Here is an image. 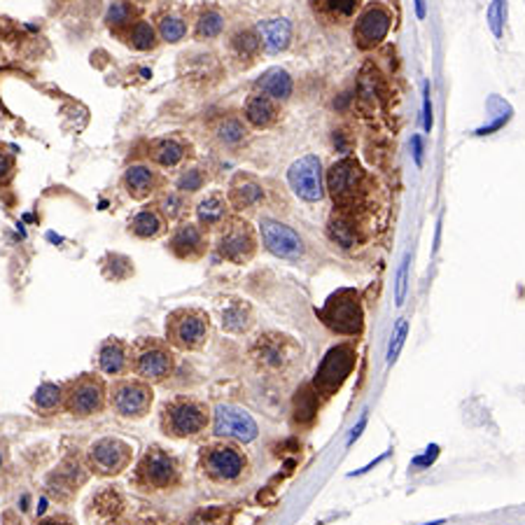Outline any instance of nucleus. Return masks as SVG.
Segmentation results:
<instances>
[{
	"label": "nucleus",
	"instance_id": "nucleus-1",
	"mask_svg": "<svg viewBox=\"0 0 525 525\" xmlns=\"http://www.w3.org/2000/svg\"><path fill=\"white\" fill-rule=\"evenodd\" d=\"M211 422L208 406L192 397H175L162 409V428L168 437L192 439L206 432Z\"/></svg>",
	"mask_w": 525,
	"mask_h": 525
},
{
	"label": "nucleus",
	"instance_id": "nucleus-2",
	"mask_svg": "<svg viewBox=\"0 0 525 525\" xmlns=\"http://www.w3.org/2000/svg\"><path fill=\"white\" fill-rule=\"evenodd\" d=\"M211 339V318L201 309H175L166 318V343L178 351H201Z\"/></svg>",
	"mask_w": 525,
	"mask_h": 525
},
{
	"label": "nucleus",
	"instance_id": "nucleus-3",
	"mask_svg": "<svg viewBox=\"0 0 525 525\" xmlns=\"http://www.w3.org/2000/svg\"><path fill=\"white\" fill-rule=\"evenodd\" d=\"M131 369H134L135 379L145 381L154 385L166 381L173 374L175 358L173 351L166 342L159 339H143L131 348Z\"/></svg>",
	"mask_w": 525,
	"mask_h": 525
},
{
	"label": "nucleus",
	"instance_id": "nucleus-4",
	"mask_svg": "<svg viewBox=\"0 0 525 525\" xmlns=\"http://www.w3.org/2000/svg\"><path fill=\"white\" fill-rule=\"evenodd\" d=\"M108 404V391L98 374H82L64 385V409L77 418L101 413Z\"/></svg>",
	"mask_w": 525,
	"mask_h": 525
},
{
	"label": "nucleus",
	"instance_id": "nucleus-5",
	"mask_svg": "<svg viewBox=\"0 0 525 525\" xmlns=\"http://www.w3.org/2000/svg\"><path fill=\"white\" fill-rule=\"evenodd\" d=\"M201 470L211 481L233 483L239 481L248 470V458L243 451L232 441L213 444L201 453Z\"/></svg>",
	"mask_w": 525,
	"mask_h": 525
},
{
	"label": "nucleus",
	"instance_id": "nucleus-6",
	"mask_svg": "<svg viewBox=\"0 0 525 525\" xmlns=\"http://www.w3.org/2000/svg\"><path fill=\"white\" fill-rule=\"evenodd\" d=\"M217 255L223 257L224 262H232V264H245L255 257L257 253V236L255 229L250 227L245 220L239 217H229L227 223L220 227L215 241Z\"/></svg>",
	"mask_w": 525,
	"mask_h": 525
},
{
	"label": "nucleus",
	"instance_id": "nucleus-7",
	"mask_svg": "<svg viewBox=\"0 0 525 525\" xmlns=\"http://www.w3.org/2000/svg\"><path fill=\"white\" fill-rule=\"evenodd\" d=\"M320 318L330 330L355 336L362 330V303L355 290H339L320 309Z\"/></svg>",
	"mask_w": 525,
	"mask_h": 525
},
{
	"label": "nucleus",
	"instance_id": "nucleus-8",
	"mask_svg": "<svg viewBox=\"0 0 525 525\" xmlns=\"http://www.w3.org/2000/svg\"><path fill=\"white\" fill-rule=\"evenodd\" d=\"M108 401L117 416L138 421L150 413L154 392H152V385L141 379H120L110 388Z\"/></svg>",
	"mask_w": 525,
	"mask_h": 525
},
{
	"label": "nucleus",
	"instance_id": "nucleus-9",
	"mask_svg": "<svg viewBox=\"0 0 525 525\" xmlns=\"http://www.w3.org/2000/svg\"><path fill=\"white\" fill-rule=\"evenodd\" d=\"M135 477H138L141 486L152 488V490H163V488L178 486L180 465L168 451L152 446L135 467Z\"/></svg>",
	"mask_w": 525,
	"mask_h": 525
},
{
	"label": "nucleus",
	"instance_id": "nucleus-10",
	"mask_svg": "<svg viewBox=\"0 0 525 525\" xmlns=\"http://www.w3.org/2000/svg\"><path fill=\"white\" fill-rule=\"evenodd\" d=\"M213 434L224 441H239V444H250L255 441L260 428L257 421L250 416L245 409L236 404H217L213 409Z\"/></svg>",
	"mask_w": 525,
	"mask_h": 525
},
{
	"label": "nucleus",
	"instance_id": "nucleus-11",
	"mask_svg": "<svg viewBox=\"0 0 525 525\" xmlns=\"http://www.w3.org/2000/svg\"><path fill=\"white\" fill-rule=\"evenodd\" d=\"M352 367H355V351L348 343L332 348L325 355V360L320 362L318 371H315V391L322 392L325 397L334 395L342 388L343 381L351 376Z\"/></svg>",
	"mask_w": 525,
	"mask_h": 525
},
{
	"label": "nucleus",
	"instance_id": "nucleus-12",
	"mask_svg": "<svg viewBox=\"0 0 525 525\" xmlns=\"http://www.w3.org/2000/svg\"><path fill=\"white\" fill-rule=\"evenodd\" d=\"M364 171L352 157H343L330 166L325 175V190H330L332 199L342 206H348L362 192Z\"/></svg>",
	"mask_w": 525,
	"mask_h": 525
},
{
	"label": "nucleus",
	"instance_id": "nucleus-13",
	"mask_svg": "<svg viewBox=\"0 0 525 525\" xmlns=\"http://www.w3.org/2000/svg\"><path fill=\"white\" fill-rule=\"evenodd\" d=\"M287 183L299 199L309 201V203H315L325 196V173L315 154L297 159L287 171Z\"/></svg>",
	"mask_w": 525,
	"mask_h": 525
},
{
	"label": "nucleus",
	"instance_id": "nucleus-14",
	"mask_svg": "<svg viewBox=\"0 0 525 525\" xmlns=\"http://www.w3.org/2000/svg\"><path fill=\"white\" fill-rule=\"evenodd\" d=\"M260 236L264 248L278 260L297 262L303 255V241L292 227L285 223H278L273 217H262L260 220Z\"/></svg>",
	"mask_w": 525,
	"mask_h": 525
},
{
	"label": "nucleus",
	"instance_id": "nucleus-15",
	"mask_svg": "<svg viewBox=\"0 0 525 525\" xmlns=\"http://www.w3.org/2000/svg\"><path fill=\"white\" fill-rule=\"evenodd\" d=\"M297 343L285 334H276V332H269V334L260 336L253 346V358L266 371H285L290 364L297 360Z\"/></svg>",
	"mask_w": 525,
	"mask_h": 525
},
{
	"label": "nucleus",
	"instance_id": "nucleus-16",
	"mask_svg": "<svg viewBox=\"0 0 525 525\" xmlns=\"http://www.w3.org/2000/svg\"><path fill=\"white\" fill-rule=\"evenodd\" d=\"M131 455H134V449L126 441L105 437L89 446V465L96 474L114 477V474H122L131 465Z\"/></svg>",
	"mask_w": 525,
	"mask_h": 525
},
{
	"label": "nucleus",
	"instance_id": "nucleus-17",
	"mask_svg": "<svg viewBox=\"0 0 525 525\" xmlns=\"http://www.w3.org/2000/svg\"><path fill=\"white\" fill-rule=\"evenodd\" d=\"M392 26V12L383 5H369L362 15L358 16L355 28H352V35H355V43L362 49H371L376 45H381L388 35Z\"/></svg>",
	"mask_w": 525,
	"mask_h": 525
},
{
	"label": "nucleus",
	"instance_id": "nucleus-18",
	"mask_svg": "<svg viewBox=\"0 0 525 525\" xmlns=\"http://www.w3.org/2000/svg\"><path fill=\"white\" fill-rule=\"evenodd\" d=\"M168 250L173 253L178 260L194 262L206 255L208 250V232L199 227L196 223H180L171 233Z\"/></svg>",
	"mask_w": 525,
	"mask_h": 525
},
{
	"label": "nucleus",
	"instance_id": "nucleus-19",
	"mask_svg": "<svg viewBox=\"0 0 525 525\" xmlns=\"http://www.w3.org/2000/svg\"><path fill=\"white\" fill-rule=\"evenodd\" d=\"M159 184L162 180H159L157 171H152L147 163H131L122 175V187L135 201L150 199L159 190Z\"/></svg>",
	"mask_w": 525,
	"mask_h": 525
},
{
	"label": "nucleus",
	"instance_id": "nucleus-20",
	"mask_svg": "<svg viewBox=\"0 0 525 525\" xmlns=\"http://www.w3.org/2000/svg\"><path fill=\"white\" fill-rule=\"evenodd\" d=\"M255 33L266 54H281L292 43V24L282 16L264 19V22L257 24Z\"/></svg>",
	"mask_w": 525,
	"mask_h": 525
},
{
	"label": "nucleus",
	"instance_id": "nucleus-21",
	"mask_svg": "<svg viewBox=\"0 0 525 525\" xmlns=\"http://www.w3.org/2000/svg\"><path fill=\"white\" fill-rule=\"evenodd\" d=\"M264 199V184L257 183L253 175H236L227 190V201L232 211H250V208L260 206Z\"/></svg>",
	"mask_w": 525,
	"mask_h": 525
},
{
	"label": "nucleus",
	"instance_id": "nucleus-22",
	"mask_svg": "<svg viewBox=\"0 0 525 525\" xmlns=\"http://www.w3.org/2000/svg\"><path fill=\"white\" fill-rule=\"evenodd\" d=\"M98 369L105 376H122L131 369V351L120 339H108L98 348Z\"/></svg>",
	"mask_w": 525,
	"mask_h": 525
},
{
	"label": "nucleus",
	"instance_id": "nucleus-23",
	"mask_svg": "<svg viewBox=\"0 0 525 525\" xmlns=\"http://www.w3.org/2000/svg\"><path fill=\"white\" fill-rule=\"evenodd\" d=\"M229 211H232V208H229L227 194H223V192H211V194H206L196 203V224L206 229V232L208 229L223 227L229 220Z\"/></svg>",
	"mask_w": 525,
	"mask_h": 525
},
{
	"label": "nucleus",
	"instance_id": "nucleus-24",
	"mask_svg": "<svg viewBox=\"0 0 525 525\" xmlns=\"http://www.w3.org/2000/svg\"><path fill=\"white\" fill-rule=\"evenodd\" d=\"M255 94H262V96H269L271 101H287L292 96L294 82L292 75L282 68H269L266 73H262L260 80L255 82Z\"/></svg>",
	"mask_w": 525,
	"mask_h": 525
},
{
	"label": "nucleus",
	"instance_id": "nucleus-25",
	"mask_svg": "<svg viewBox=\"0 0 525 525\" xmlns=\"http://www.w3.org/2000/svg\"><path fill=\"white\" fill-rule=\"evenodd\" d=\"M129 232L134 233L135 239L152 241L166 232V220H163L162 213L157 211V206H145L131 217Z\"/></svg>",
	"mask_w": 525,
	"mask_h": 525
},
{
	"label": "nucleus",
	"instance_id": "nucleus-26",
	"mask_svg": "<svg viewBox=\"0 0 525 525\" xmlns=\"http://www.w3.org/2000/svg\"><path fill=\"white\" fill-rule=\"evenodd\" d=\"M243 117L250 126L255 129H269L273 122L278 120V105L276 101H271L269 96H262V94H253V96L245 101Z\"/></svg>",
	"mask_w": 525,
	"mask_h": 525
},
{
	"label": "nucleus",
	"instance_id": "nucleus-27",
	"mask_svg": "<svg viewBox=\"0 0 525 525\" xmlns=\"http://www.w3.org/2000/svg\"><path fill=\"white\" fill-rule=\"evenodd\" d=\"M220 318H223L220 322H223L224 332L241 334V332H245L253 325V309L243 299H229L223 306V311H220Z\"/></svg>",
	"mask_w": 525,
	"mask_h": 525
},
{
	"label": "nucleus",
	"instance_id": "nucleus-28",
	"mask_svg": "<svg viewBox=\"0 0 525 525\" xmlns=\"http://www.w3.org/2000/svg\"><path fill=\"white\" fill-rule=\"evenodd\" d=\"M187 150L175 138H157L150 143V159L162 168H175L184 159Z\"/></svg>",
	"mask_w": 525,
	"mask_h": 525
},
{
	"label": "nucleus",
	"instance_id": "nucleus-29",
	"mask_svg": "<svg viewBox=\"0 0 525 525\" xmlns=\"http://www.w3.org/2000/svg\"><path fill=\"white\" fill-rule=\"evenodd\" d=\"M330 239L334 241L336 245L351 250V248H358L362 236H360L358 223H355L351 215H346V213H339V215L332 217Z\"/></svg>",
	"mask_w": 525,
	"mask_h": 525
},
{
	"label": "nucleus",
	"instance_id": "nucleus-30",
	"mask_svg": "<svg viewBox=\"0 0 525 525\" xmlns=\"http://www.w3.org/2000/svg\"><path fill=\"white\" fill-rule=\"evenodd\" d=\"M126 43L134 49H138V52H150V49L159 45V33L145 19H135L129 26V33H126Z\"/></svg>",
	"mask_w": 525,
	"mask_h": 525
},
{
	"label": "nucleus",
	"instance_id": "nucleus-31",
	"mask_svg": "<svg viewBox=\"0 0 525 525\" xmlns=\"http://www.w3.org/2000/svg\"><path fill=\"white\" fill-rule=\"evenodd\" d=\"M33 404L45 413L61 409L64 406V385L49 383V381L47 383H40L38 391L33 392Z\"/></svg>",
	"mask_w": 525,
	"mask_h": 525
},
{
	"label": "nucleus",
	"instance_id": "nucleus-32",
	"mask_svg": "<svg viewBox=\"0 0 525 525\" xmlns=\"http://www.w3.org/2000/svg\"><path fill=\"white\" fill-rule=\"evenodd\" d=\"M154 206H157V211L162 213L166 223H175V220H180V217L184 215V211H187V199H184V194H180L178 190L163 192Z\"/></svg>",
	"mask_w": 525,
	"mask_h": 525
},
{
	"label": "nucleus",
	"instance_id": "nucleus-33",
	"mask_svg": "<svg viewBox=\"0 0 525 525\" xmlns=\"http://www.w3.org/2000/svg\"><path fill=\"white\" fill-rule=\"evenodd\" d=\"M232 49L239 59L255 61L257 54H260L262 45L255 31H239L232 35Z\"/></svg>",
	"mask_w": 525,
	"mask_h": 525
},
{
	"label": "nucleus",
	"instance_id": "nucleus-34",
	"mask_svg": "<svg viewBox=\"0 0 525 525\" xmlns=\"http://www.w3.org/2000/svg\"><path fill=\"white\" fill-rule=\"evenodd\" d=\"M134 22H135V10L131 3H126V0H114V3H110L108 12H105V24H108L113 31L129 28Z\"/></svg>",
	"mask_w": 525,
	"mask_h": 525
},
{
	"label": "nucleus",
	"instance_id": "nucleus-35",
	"mask_svg": "<svg viewBox=\"0 0 525 525\" xmlns=\"http://www.w3.org/2000/svg\"><path fill=\"white\" fill-rule=\"evenodd\" d=\"M157 33L163 43L175 45L180 43V40H184V35H187V22H184L180 15H163L162 19H159Z\"/></svg>",
	"mask_w": 525,
	"mask_h": 525
},
{
	"label": "nucleus",
	"instance_id": "nucleus-36",
	"mask_svg": "<svg viewBox=\"0 0 525 525\" xmlns=\"http://www.w3.org/2000/svg\"><path fill=\"white\" fill-rule=\"evenodd\" d=\"M215 135L217 141L224 143V145H239V143L245 141L248 129H245V124L239 117H224V120H220V124H217Z\"/></svg>",
	"mask_w": 525,
	"mask_h": 525
},
{
	"label": "nucleus",
	"instance_id": "nucleus-37",
	"mask_svg": "<svg viewBox=\"0 0 525 525\" xmlns=\"http://www.w3.org/2000/svg\"><path fill=\"white\" fill-rule=\"evenodd\" d=\"M224 31V16L217 10H206L201 12V16L196 19V38L211 40L217 38L220 33Z\"/></svg>",
	"mask_w": 525,
	"mask_h": 525
},
{
	"label": "nucleus",
	"instance_id": "nucleus-38",
	"mask_svg": "<svg viewBox=\"0 0 525 525\" xmlns=\"http://www.w3.org/2000/svg\"><path fill=\"white\" fill-rule=\"evenodd\" d=\"M315 5H320V10L332 19H348L355 15L360 0H318Z\"/></svg>",
	"mask_w": 525,
	"mask_h": 525
},
{
	"label": "nucleus",
	"instance_id": "nucleus-39",
	"mask_svg": "<svg viewBox=\"0 0 525 525\" xmlns=\"http://www.w3.org/2000/svg\"><path fill=\"white\" fill-rule=\"evenodd\" d=\"M203 184H206V173H203L201 168H187V171H183V175L178 178L175 187H178L180 194L187 196L203 190Z\"/></svg>",
	"mask_w": 525,
	"mask_h": 525
},
{
	"label": "nucleus",
	"instance_id": "nucleus-40",
	"mask_svg": "<svg viewBox=\"0 0 525 525\" xmlns=\"http://www.w3.org/2000/svg\"><path fill=\"white\" fill-rule=\"evenodd\" d=\"M406 336H409V322L406 320H400V325L395 327V332H392V342H391V348H388V364H395L397 358H400L401 348H404L406 343Z\"/></svg>",
	"mask_w": 525,
	"mask_h": 525
},
{
	"label": "nucleus",
	"instance_id": "nucleus-41",
	"mask_svg": "<svg viewBox=\"0 0 525 525\" xmlns=\"http://www.w3.org/2000/svg\"><path fill=\"white\" fill-rule=\"evenodd\" d=\"M488 26L493 31L495 38H502L504 31V0H493L488 7Z\"/></svg>",
	"mask_w": 525,
	"mask_h": 525
},
{
	"label": "nucleus",
	"instance_id": "nucleus-42",
	"mask_svg": "<svg viewBox=\"0 0 525 525\" xmlns=\"http://www.w3.org/2000/svg\"><path fill=\"white\" fill-rule=\"evenodd\" d=\"M406 290H409V255L401 262L400 271H397V285H395V303L401 306L406 299Z\"/></svg>",
	"mask_w": 525,
	"mask_h": 525
},
{
	"label": "nucleus",
	"instance_id": "nucleus-43",
	"mask_svg": "<svg viewBox=\"0 0 525 525\" xmlns=\"http://www.w3.org/2000/svg\"><path fill=\"white\" fill-rule=\"evenodd\" d=\"M12 175H15V154L0 147V184L10 183Z\"/></svg>",
	"mask_w": 525,
	"mask_h": 525
},
{
	"label": "nucleus",
	"instance_id": "nucleus-44",
	"mask_svg": "<svg viewBox=\"0 0 525 525\" xmlns=\"http://www.w3.org/2000/svg\"><path fill=\"white\" fill-rule=\"evenodd\" d=\"M434 117H432V101H430V82L422 84V129L432 131Z\"/></svg>",
	"mask_w": 525,
	"mask_h": 525
},
{
	"label": "nucleus",
	"instance_id": "nucleus-45",
	"mask_svg": "<svg viewBox=\"0 0 525 525\" xmlns=\"http://www.w3.org/2000/svg\"><path fill=\"white\" fill-rule=\"evenodd\" d=\"M411 152H413V162L421 166L422 163V138L421 135H411Z\"/></svg>",
	"mask_w": 525,
	"mask_h": 525
},
{
	"label": "nucleus",
	"instance_id": "nucleus-46",
	"mask_svg": "<svg viewBox=\"0 0 525 525\" xmlns=\"http://www.w3.org/2000/svg\"><path fill=\"white\" fill-rule=\"evenodd\" d=\"M367 428V416H362L360 418V422L358 425H355V428H352V432H351V437H348V446L352 444V441H355V439L360 437V434H362V430Z\"/></svg>",
	"mask_w": 525,
	"mask_h": 525
},
{
	"label": "nucleus",
	"instance_id": "nucleus-47",
	"mask_svg": "<svg viewBox=\"0 0 525 525\" xmlns=\"http://www.w3.org/2000/svg\"><path fill=\"white\" fill-rule=\"evenodd\" d=\"M413 7H416L418 19H425V16H428V5H425V0H413Z\"/></svg>",
	"mask_w": 525,
	"mask_h": 525
},
{
	"label": "nucleus",
	"instance_id": "nucleus-48",
	"mask_svg": "<svg viewBox=\"0 0 525 525\" xmlns=\"http://www.w3.org/2000/svg\"><path fill=\"white\" fill-rule=\"evenodd\" d=\"M38 525H68L65 520H61V519H45V520H40Z\"/></svg>",
	"mask_w": 525,
	"mask_h": 525
},
{
	"label": "nucleus",
	"instance_id": "nucleus-49",
	"mask_svg": "<svg viewBox=\"0 0 525 525\" xmlns=\"http://www.w3.org/2000/svg\"><path fill=\"white\" fill-rule=\"evenodd\" d=\"M0 467H3V455H0Z\"/></svg>",
	"mask_w": 525,
	"mask_h": 525
},
{
	"label": "nucleus",
	"instance_id": "nucleus-50",
	"mask_svg": "<svg viewBox=\"0 0 525 525\" xmlns=\"http://www.w3.org/2000/svg\"><path fill=\"white\" fill-rule=\"evenodd\" d=\"M141 3H143V0H141Z\"/></svg>",
	"mask_w": 525,
	"mask_h": 525
}]
</instances>
